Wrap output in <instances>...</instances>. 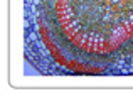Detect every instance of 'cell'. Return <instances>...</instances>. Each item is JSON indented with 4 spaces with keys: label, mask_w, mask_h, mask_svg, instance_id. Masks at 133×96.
<instances>
[{
    "label": "cell",
    "mask_w": 133,
    "mask_h": 96,
    "mask_svg": "<svg viewBox=\"0 0 133 96\" xmlns=\"http://www.w3.org/2000/svg\"><path fill=\"white\" fill-rule=\"evenodd\" d=\"M130 24H131V29H133V12H130Z\"/></svg>",
    "instance_id": "cell-1"
}]
</instances>
